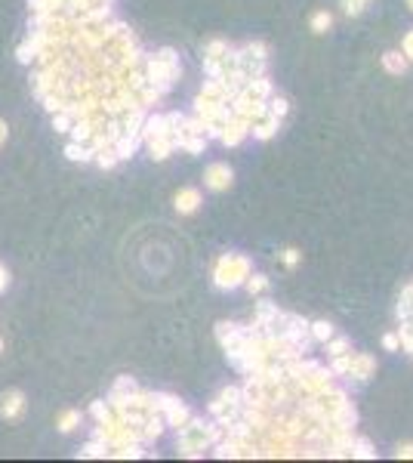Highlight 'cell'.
<instances>
[{
  "label": "cell",
  "mask_w": 413,
  "mask_h": 463,
  "mask_svg": "<svg viewBox=\"0 0 413 463\" xmlns=\"http://www.w3.org/2000/svg\"><path fill=\"white\" fill-rule=\"evenodd\" d=\"M179 56H176L170 46L167 50H157L152 56H145V62H142V74H145V80L148 83H155L161 93H167L173 87V80L179 78Z\"/></svg>",
  "instance_id": "6da1fadb"
},
{
  "label": "cell",
  "mask_w": 413,
  "mask_h": 463,
  "mask_svg": "<svg viewBox=\"0 0 413 463\" xmlns=\"http://www.w3.org/2000/svg\"><path fill=\"white\" fill-rule=\"evenodd\" d=\"M176 442H179V454H182V457H201L204 451L213 448L210 423H204L201 417L192 414L182 426H176Z\"/></svg>",
  "instance_id": "7a4b0ae2"
},
{
  "label": "cell",
  "mask_w": 413,
  "mask_h": 463,
  "mask_svg": "<svg viewBox=\"0 0 413 463\" xmlns=\"http://www.w3.org/2000/svg\"><path fill=\"white\" fill-rule=\"evenodd\" d=\"M250 275V259L241 256V254H225L216 259V269H213V284L219 291H234L238 284L247 281Z\"/></svg>",
  "instance_id": "3957f363"
},
{
  "label": "cell",
  "mask_w": 413,
  "mask_h": 463,
  "mask_svg": "<svg viewBox=\"0 0 413 463\" xmlns=\"http://www.w3.org/2000/svg\"><path fill=\"white\" fill-rule=\"evenodd\" d=\"M155 407L164 414V423L173 426V430H176V426H182L192 417L189 405L179 402V398H173V395H167V392H155Z\"/></svg>",
  "instance_id": "277c9868"
},
{
  "label": "cell",
  "mask_w": 413,
  "mask_h": 463,
  "mask_svg": "<svg viewBox=\"0 0 413 463\" xmlns=\"http://www.w3.org/2000/svg\"><path fill=\"white\" fill-rule=\"evenodd\" d=\"M204 185L210 192H225L231 185V167L229 164H210L204 173Z\"/></svg>",
  "instance_id": "5b68a950"
},
{
  "label": "cell",
  "mask_w": 413,
  "mask_h": 463,
  "mask_svg": "<svg viewBox=\"0 0 413 463\" xmlns=\"http://www.w3.org/2000/svg\"><path fill=\"white\" fill-rule=\"evenodd\" d=\"M244 136H250V120H244V118L234 115L229 124L222 127L219 142H222V145H238V142H244Z\"/></svg>",
  "instance_id": "8992f818"
},
{
  "label": "cell",
  "mask_w": 413,
  "mask_h": 463,
  "mask_svg": "<svg viewBox=\"0 0 413 463\" xmlns=\"http://www.w3.org/2000/svg\"><path fill=\"white\" fill-rule=\"evenodd\" d=\"M373 370H377V361H373L370 355H364V352H358V355H352L349 361V380H355V383H364L367 377H373Z\"/></svg>",
  "instance_id": "52a82bcc"
},
{
  "label": "cell",
  "mask_w": 413,
  "mask_h": 463,
  "mask_svg": "<svg viewBox=\"0 0 413 463\" xmlns=\"http://www.w3.org/2000/svg\"><path fill=\"white\" fill-rule=\"evenodd\" d=\"M25 411V395L19 392V389H9V392L0 395V417H6V420H13Z\"/></svg>",
  "instance_id": "ba28073f"
},
{
  "label": "cell",
  "mask_w": 413,
  "mask_h": 463,
  "mask_svg": "<svg viewBox=\"0 0 413 463\" xmlns=\"http://www.w3.org/2000/svg\"><path fill=\"white\" fill-rule=\"evenodd\" d=\"M139 145H142L139 133H120L115 142H111V148H115V155H117V161H127V157H133L139 152Z\"/></svg>",
  "instance_id": "9c48e42d"
},
{
  "label": "cell",
  "mask_w": 413,
  "mask_h": 463,
  "mask_svg": "<svg viewBox=\"0 0 413 463\" xmlns=\"http://www.w3.org/2000/svg\"><path fill=\"white\" fill-rule=\"evenodd\" d=\"M278 127H281V120H278V118H271V115H266V118L253 120V124H250V133H253V139L266 142V139H271V136L278 133Z\"/></svg>",
  "instance_id": "30bf717a"
},
{
  "label": "cell",
  "mask_w": 413,
  "mask_h": 463,
  "mask_svg": "<svg viewBox=\"0 0 413 463\" xmlns=\"http://www.w3.org/2000/svg\"><path fill=\"white\" fill-rule=\"evenodd\" d=\"M198 207H201V192L198 189H182L176 194V210H179L182 217H189V213H194Z\"/></svg>",
  "instance_id": "8fae6325"
},
{
  "label": "cell",
  "mask_w": 413,
  "mask_h": 463,
  "mask_svg": "<svg viewBox=\"0 0 413 463\" xmlns=\"http://www.w3.org/2000/svg\"><path fill=\"white\" fill-rule=\"evenodd\" d=\"M145 145H148V152H152L155 161H167V157L176 152L173 136H157V139H152V142H145Z\"/></svg>",
  "instance_id": "7c38bea8"
},
{
  "label": "cell",
  "mask_w": 413,
  "mask_h": 463,
  "mask_svg": "<svg viewBox=\"0 0 413 463\" xmlns=\"http://www.w3.org/2000/svg\"><path fill=\"white\" fill-rule=\"evenodd\" d=\"M244 90H247L253 99H262V102H268V96L275 93V87H271V80H268V74H262V78H250Z\"/></svg>",
  "instance_id": "4fadbf2b"
},
{
  "label": "cell",
  "mask_w": 413,
  "mask_h": 463,
  "mask_svg": "<svg viewBox=\"0 0 413 463\" xmlns=\"http://www.w3.org/2000/svg\"><path fill=\"white\" fill-rule=\"evenodd\" d=\"M382 68H386L389 74H404V71H407V56H401V53H386V56H382Z\"/></svg>",
  "instance_id": "5bb4252c"
},
{
  "label": "cell",
  "mask_w": 413,
  "mask_h": 463,
  "mask_svg": "<svg viewBox=\"0 0 413 463\" xmlns=\"http://www.w3.org/2000/svg\"><path fill=\"white\" fill-rule=\"evenodd\" d=\"M65 155H68L71 161H93V148L83 145V142H74V139H68V145H65Z\"/></svg>",
  "instance_id": "9a60e30c"
},
{
  "label": "cell",
  "mask_w": 413,
  "mask_h": 463,
  "mask_svg": "<svg viewBox=\"0 0 413 463\" xmlns=\"http://www.w3.org/2000/svg\"><path fill=\"white\" fill-rule=\"evenodd\" d=\"M133 389H139L133 377H117L115 386H111V392H108V398H124V395L133 392Z\"/></svg>",
  "instance_id": "2e32d148"
},
{
  "label": "cell",
  "mask_w": 413,
  "mask_h": 463,
  "mask_svg": "<svg viewBox=\"0 0 413 463\" xmlns=\"http://www.w3.org/2000/svg\"><path fill=\"white\" fill-rule=\"evenodd\" d=\"M179 148H185V152H192V155H201L204 148H206V136H204V133H189V136H182Z\"/></svg>",
  "instance_id": "e0dca14e"
},
{
  "label": "cell",
  "mask_w": 413,
  "mask_h": 463,
  "mask_svg": "<svg viewBox=\"0 0 413 463\" xmlns=\"http://www.w3.org/2000/svg\"><path fill=\"white\" fill-rule=\"evenodd\" d=\"M266 105H268V115L271 118H287V111H290V102L284 99V96H275V93H271V96H268V102H266Z\"/></svg>",
  "instance_id": "ac0fdd59"
},
{
  "label": "cell",
  "mask_w": 413,
  "mask_h": 463,
  "mask_svg": "<svg viewBox=\"0 0 413 463\" xmlns=\"http://www.w3.org/2000/svg\"><path fill=\"white\" fill-rule=\"evenodd\" d=\"M308 333H312V340L327 343L333 337V324L330 321H315V324H308Z\"/></svg>",
  "instance_id": "d6986e66"
},
{
  "label": "cell",
  "mask_w": 413,
  "mask_h": 463,
  "mask_svg": "<svg viewBox=\"0 0 413 463\" xmlns=\"http://www.w3.org/2000/svg\"><path fill=\"white\" fill-rule=\"evenodd\" d=\"M71 124H74V115H68V111H53V130L56 133H65L68 136V130H71Z\"/></svg>",
  "instance_id": "ffe728a7"
},
{
  "label": "cell",
  "mask_w": 413,
  "mask_h": 463,
  "mask_svg": "<svg viewBox=\"0 0 413 463\" xmlns=\"http://www.w3.org/2000/svg\"><path fill=\"white\" fill-rule=\"evenodd\" d=\"M352 457L373 460V457H377V451H373V444H370L367 439H355V442H352Z\"/></svg>",
  "instance_id": "44dd1931"
},
{
  "label": "cell",
  "mask_w": 413,
  "mask_h": 463,
  "mask_svg": "<svg viewBox=\"0 0 413 463\" xmlns=\"http://www.w3.org/2000/svg\"><path fill=\"white\" fill-rule=\"evenodd\" d=\"M56 426H59V432H74L80 426V411H65Z\"/></svg>",
  "instance_id": "7402d4cb"
},
{
  "label": "cell",
  "mask_w": 413,
  "mask_h": 463,
  "mask_svg": "<svg viewBox=\"0 0 413 463\" xmlns=\"http://www.w3.org/2000/svg\"><path fill=\"white\" fill-rule=\"evenodd\" d=\"M398 337H401V346H404V352H410V355H413V318L401 321Z\"/></svg>",
  "instance_id": "603a6c76"
},
{
  "label": "cell",
  "mask_w": 413,
  "mask_h": 463,
  "mask_svg": "<svg viewBox=\"0 0 413 463\" xmlns=\"http://www.w3.org/2000/svg\"><path fill=\"white\" fill-rule=\"evenodd\" d=\"M330 25H333V16H330V13H324V9H321V13H315V16H312V31H315V34H324Z\"/></svg>",
  "instance_id": "cb8c5ba5"
},
{
  "label": "cell",
  "mask_w": 413,
  "mask_h": 463,
  "mask_svg": "<svg viewBox=\"0 0 413 463\" xmlns=\"http://www.w3.org/2000/svg\"><path fill=\"white\" fill-rule=\"evenodd\" d=\"M349 361H352V352H345V355H333V365H330L333 377H345V374H349Z\"/></svg>",
  "instance_id": "d4e9b609"
},
{
  "label": "cell",
  "mask_w": 413,
  "mask_h": 463,
  "mask_svg": "<svg viewBox=\"0 0 413 463\" xmlns=\"http://www.w3.org/2000/svg\"><path fill=\"white\" fill-rule=\"evenodd\" d=\"M370 0H343V13L345 16H361L364 9H367Z\"/></svg>",
  "instance_id": "484cf974"
},
{
  "label": "cell",
  "mask_w": 413,
  "mask_h": 463,
  "mask_svg": "<svg viewBox=\"0 0 413 463\" xmlns=\"http://www.w3.org/2000/svg\"><path fill=\"white\" fill-rule=\"evenodd\" d=\"M244 284H247L250 293H262L268 287V278L266 275H247V281H244Z\"/></svg>",
  "instance_id": "4316f807"
},
{
  "label": "cell",
  "mask_w": 413,
  "mask_h": 463,
  "mask_svg": "<svg viewBox=\"0 0 413 463\" xmlns=\"http://www.w3.org/2000/svg\"><path fill=\"white\" fill-rule=\"evenodd\" d=\"M327 352H330V355H345V352H349V340L345 337H340V340H327Z\"/></svg>",
  "instance_id": "83f0119b"
},
{
  "label": "cell",
  "mask_w": 413,
  "mask_h": 463,
  "mask_svg": "<svg viewBox=\"0 0 413 463\" xmlns=\"http://www.w3.org/2000/svg\"><path fill=\"white\" fill-rule=\"evenodd\" d=\"M281 263H284L287 269H293L296 263H299V250H293V247H287L284 254H281Z\"/></svg>",
  "instance_id": "f1b7e54d"
},
{
  "label": "cell",
  "mask_w": 413,
  "mask_h": 463,
  "mask_svg": "<svg viewBox=\"0 0 413 463\" xmlns=\"http://www.w3.org/2000/svg\"><path fill=\"white\" fill-rule=\"evenodd\" d=\"M382 346H386L389 352H398L401 349V337L398 333H386V337H382Z\"/></svg>",
  "instance_id": "f546056e"
},
{
  "label": "cell",
  "mask_w": 413,
  "mask_h": 463,
  "mask_svg": "<svg viewBox=\"0 0 413 463\" xmlns=\"http://www.w3.org/2000/svg\"><path fill=\"white\" fill-rule=\"evenodd\" d=\"M401 53L407 56V62H413V31L404 34V43H401Z\"/></svg>",
  "instance_id": "4dcf8cb0"
},
{
  "label": "cell",
  "mask_w": 413,
  "mask_h": 463,
  "mask_svg": "<svg viewBox=\"0 0 413 463\" xmlns=\"http://www.w3.org/2000/svg\"><path fill=\"white\" fill-rule=\"evenodd\" d=\"M395 457H398V460H401V457H404V460H413V442H407V444H398Z\"/></svg>",
  "instance_id": "1f68e13d"
},
{
  "label": "cell",
  "mask_w": 413,
  "mask_h": 463,
  "mask_svg": "<svg viewBox=\"0 0 413 463\" xmlns=\"http://www.w3.org/2000/svg\"><path fill=\"white\" fill-rule=\"evenodd\" d=\"M6 284H9V272H6V266L0 263V293L6 291Z\"/></svg>",
  "instance_id": "d6a6232c"
},
{
  "label": "cell",
  "mask_w": 413,
  "mask_h": 463,
  "mask_svg": "<svg viewBox=\"0 0 413 463\" xmlns=\"http://www.w3.org/2000/svg\"><path fill=\"white\" fill-rule=\"evenodd\" d=\"M0 142H6V120H0Z\"/></svg>",
  "instance_id": "836d02e7"
},
{
  "label": "cell",
  "mask_w": 413,
  "mask_h": 463,
  "mask_svg": "<svg viewBox=\"0 0 413 463\" xmlns=\"http://www.w3.org/2000/svg\"><path fill=\"white\" fill-rule=\"evenodd\" d=\"M407 6H410V9H413V0H407Z\"/></svg>",
  "instance_id": "e575fe53"
},
{
  "label": "cell",
  "mask_w": 413,
  "mask_h": 463,
  "mask_svg": "<svg viewBox=\"0 0 413 463\" xmlns=\"http://www.w3.org/2000/svg\"><path fill=\"white\" fill-rule=\"evenodd\" d=\"M0 352H4V340H0Z\"/></svg>",
  "instance_id": "d590c367"
}]
</instances>
